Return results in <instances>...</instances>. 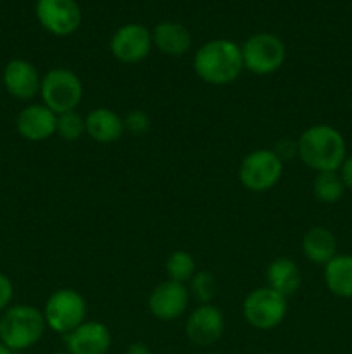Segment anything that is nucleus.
<instances>
[{
  "label": "nucleus",
  "mask_w": 352,
  "mask_h": 354,
  "mask_svg": "<svg viewBox=\"0 0 352 354\" xmlns=\"http://www.w3.org/2000/svg\"><path fill=\"white\" fill-rule=\"evenodd\" d=\"M14 297V283L6 273L0 272V313L7 310L12 303Z\"/></svg>",
  "instance_id": "26"
},
{
  "label": "nucleus",
  "mask_w": 352,
  "mask_h": 354,
  "mask_svg": "<svg viewBox=\"0 0 352 354\" xmlns=\"http://www.w3.org/2000/svg\"><path fill=\"white\" fill-rule=\"evenodd\" d=\"M297 158L316 173L338 171L347 158V144L337 128L324 123L313 124L297 138Z\"/></svg>",
  "instance_id": "1"
},
{
  "label": "nucleus",
  "mask_w": 352,
  "mask_h": 354,
  "mask_svg": "<svg viewBox=\"0 0 352 354\" xmlns=\"http://www.w3.org/2000/svg\"><path fill=\"white\" fill-rule=\"evenodd\" d=\"M164 268L168 280L179 283H188L190 279H192L197 272L195 258H193L188 251L178 249V251H173L171 254L168 256Z\"/></svg>",
  "instance_id": "22"
},
{
  "label": "nucleus",
  "mask_w": 352,
  "mask_h": 354,
  "mask_svg": "<svg viewBox=\"0 0 352 354\" xmlns=\"http://www.w3.org/2000/svg\"><path fill=\"white\" fill-rule=\"evenodd\" d=\"M244 69L240 45L228 38L206 41L193 54V71L207 85H231L240 78Z\"/></svg>",
  "instance_id": "2"
},
{
  "label": "nucleus",
  "mask_w": 352,
  "mask_h": 354,
  "mask_svg": "<svg viewBox=\"0 0 352 354\" xmlns=\"http://www.w3.org/2000/svg\"><path fill=\"white\" fill-rule=\"evenodd\" d=\"M124 133L141 137L150 130V116L141 109H131L123 118Z\"/></svg>",
  "instance_id": "25"
},
{
  "label": "nucleus",
  "mask_w": 352,
  "mask_h": 354,
  "mask_svg": "<svg viewBox=\"0 0 352 354\" xmlns=\"http://www.w3.org/2000/svg\"><path fill=\"white\" fill-rule=\"evenodd\" d=\"M207 354H219V353H207Z\"/></svg>",
  "instance_id": "33"
},
{
  "label": "nucleus",
  "mask_w": 352,
  "mask_h": 354,
  "mask_svg": "<svg viewBox=\"0 0 352 354\" xmlns=\"http://www.w3.org/2000/svg\"><path fill=\"white\" fill-rule=\"evenodd\" d=\"M69 354H107L113 346L109 327L102 322L85 320L79 327L62 337Z\"/></svg>",
  "instance_id": "13"
},
{
  "label": "nucleus",
  "mask_w": 352,
  "mask_h": 354,
  "mask_svg": "<svg viewBox=\"0 0 352 354\" xmlns=\"http://www.w3.org/2000/svg\"><path fill=\"white\" fill-rule=\"evenodd\" d=\"M2 82L7 93L23 102L40 95L41 75L37 66L26 59H12L7 62L2 73Z\"/></svg>",
  "instance_id": "14"
},
{
  "label": "nucleus",
  "mask_w": 352,
  "mask_h": 354,
  "mask_svg": "<svg viewBox=\"0 0 352 354\" xmlns=\"http://www.w3.org/2000/svg\"><path fill=\"white\" fill-rule=\"evenodd\" d=\"M41 311L47 328L64 337L86 320L88 306L86 299L78 290L62 287L47 297Z\"/></svg>",
  "instance_id": "7"
},
{
  "label": "nucleus",
  "mask_w": 352,
  "mask_h": 354,
  "mask_svg": "<svg viewBox=\"0 0 352 354\" xmlns=\"http://www.w3.org/2000/svg\"><path fill=\"white\" fill-rule=\"evenodd\" d=\"M224 327V315L216 304H199L186 317L185 335L199 348H211L221 341Z\"/></svg>",
  "instance_id": "11"
},
{
  "label": "nucleus",
  "mask_w": 352,
  "mask_h": 354,
  "mask_svg": "<svg viewBox=\"0 0 352 354\" xmlns=\"http://www.w3.org/2000/svg\"><path fill=\"white\" fill-rule=\"evenodd\" d=\"M35 16L54 37H69L81 26L83 12L76 0H37Z\"/></svg>",
  "instance_id": "9"
},
{
  "label": "nucleus",
  "mask_w": 352,
  "mask_h": 354,
  "mask_svg": "<svg viewBox=\"0 0 352 354\" xmlns=\"http://www.w3.org/2000/svg\"><path fill=\"white\" fill-rule=\"evenodd\" d=\"M55 135L66 142H76L85 133V116L76 111H68V113L57 114V127H55Z\"/></svg>",
  "instance_id": "24"
},
{
  "label": "nucleus",
  "mask_w": 352,
  "mask_h": 354,
  "mask_svg": "<svg viewBox=\"0 0 352 354\" xmlns=\"http://www.w3.org/2000/svg\"><path fill=\"white\" fill-rule=\"evenodd\" d=\"M283 166L273 149H254L240 161L238 180L251 192H268L282 180Z\"/></svg>",
  "instance_id": "8"
},
{
  "label": "nucleus",
  "mask_w": 352,
  "mask_h": 354,
  "mask_svg": "<svg viewBox=\"0 0 352 354\" xmlns=\"http://www.w3.org/2000/svg\"><path fill=\"white\" fill-rule=\"evenodd\" d=\"M300 283H302V273L292 258L280 256L273 259L266 268V286L285 296L286 299L300 289Z\"/></svg>",
  "instance_id": "18"
},
{
  "label": "nucleus",
  "mask_w": 352,
  "mask_h": 354,
  "mask_svg": "<svg viewBox=\"0 0 352 354\" xmlns=\"http://www.w3.org/2000/svg\"><path fill=\"white\" fill-rule=\"evenodd\" d=\"M351 111H352V99H351Z\"/></svg>",
  "instance_id": "34"
},
{
  "label": "nucleus",
  "mask_w": 352,
  "mask_h": 354,
  "mask_svg": "<svg viewBox=\"0 0 352 354\" xmlns=\"http://www.w3.org/2000/svg\"><path fill=\"white\" fill-rule=\"evenodd\" d=\"M0 354H14V353L10 351V349L7 348V346H3L2 342H0Z\"/></svg>",
  "instance_id": "30"
},
{
  "label": "nucleus",
  "mask_w": 352,
  "mask_h": 354,
  "mask_svg": "<svg viewBox=\"0 0 352 354\" xmlns=\"http://www.w3.org/2000/svg\"><path fill=\"white\" fill-rule=\"evenodd\" d=\"M345 185L342 182L338 171L316 173V178L313 182V194L320 203L335 204L344 197Z\"/></svg>",
  "instance_id": "21"
},
{
  "label": "nucleus",
  "mask_w": 352,
  "mask_h": 354,
  "mask_svg": "<svg viewBox=\"0 0 352 354\" xmlns=\"http://www.w3.org/2000/svg\"><path fill=\"white\" fill-rule=\"evenodd\" d=\"M338 175H340L345 189L352 190V156H347V158H345L344 165L338 169Z\"/></svg>",
  "instance_id": "28"
},
{
  "label": "nucleus",
  "mask_w": 352,
  "mask_h": 354,
  "mask_svg": "<svg viewBox=\"0 0 352 354\" xmlns=\"http://www.w3.org/2000/svg\"><path fill=\"white\" fill-rule=\"evenodd\" d=\"M85 133L97 144H113L124 133L123 118L109 107H95L85 116Z\"/></svg>",
  "instance_id": "17"
},
{
  "label": "nucleus",
  "mask_w": 352,
  "mask_h": 354,
  "mask_svg": "<svg viewBox=\"0 0 352 354\" xmlns=\"http://www.w3.org/2000/svg\"><path fill=\"white\" fill-rule=\"evenodd\" d=\"M124 354H152V351L145 342L137 341V342H131V344L128 346Z\"/></svg>",
  "instance_id": "29"
},
{
  "label": "nucleus",
  "mask_w": 352,
  "mask_h": 354,
  "mask_svg": "<svg viewBox=\"0 0 352 354\" xmlns=\"http://www.w3.org/2000/svg\"><path fill=\"white\" fill-rule=\"evenodd\" d=\"M190 292L186 283L164 280L148 294L147 306L152 317L159 322H175L186 313Z\"/></svg>",
  "instance_id": "12"
},
{
  "label": "nucleus",
  "mask_w": 352,
  "mask_h": 354,
  "mask_svg": "<svg viewBox=\"0 0 352 354\" xmlns=\"http://www.w3.org/2000/svg\"><path fill=\"white\" fill-rule=\"evenodd\" d=\"M57 114L45 104H30L16 118V130L28 142H43L55 135Z\"/></svg>",
  "instance_id": "15"
},
{
  "label": "nucleus",
  "mask_w": 352,
  "mask_h": 354,
  "mask_svg": "<svg viewBox=\"0 0 352 354\" xmlns=\"http://www.w3.org/2000/svg\"><path fill=\"white\" fill-rule=\"evenodd\" d=\"M324 286L340 299H352V254H337L323 266Z\"/></svg>",
  "instance_id": "20"
},
{
  "label": "nucleus",
  "mask_w": 352,
  "mask_h": 354,
  "mask_svg": "<svg viewBox=\"0 0 352 354\" xmlns=\"http://www.w3.org/2000/svg\"><path fill=\"white\" fill-rule=\"evenodd\" d=\"M47 330L43 311L31 304H14L0 317V342L12 353L26 351L41 341Z\"/></svg>",
  "instance_id": "3"
},
{
  "label": "nucleus",
  "mask_w": 352,
  "mask_h": 354,
  "mask_svg": "<svg viewBox=\"0 0 352 354\" xmlns=\"http://www.w3.org/2000/svg\"><path fill=\"white\" fill-rule=\"evenodd\" d=\"M190 292V299H195L199 304H213L217 296L216 277L207 270H197L195 275L186 283Z\"/></svg>",
  "instance_id": "23"
},
{
  "label": "nucleus",
  "mask_w": 352,
  "mask_h": 354,
  "mask_svg": "<svg viewBox=\"0 0 352 354\" xmlns=\"http://www.w3.org/2000/svg\"><path fill=\"white\" fill-rule=\"evenodd\" d=\"M289 313V299L268 286L252 289L242 301L244 320L255 330L268 332L283 324Z\"/></svg>",
  "instance_id": "6"
},
{
  "label": "nucleus",
  "mask_w": 352,
  "mask_h": 354,
  "mask_svg": "<svg viewBox=\"0 0 352 354\" xmlns=\"http://www.w3.org/2000/svg\"><path fill=\"white\" fill-rule=\"evenodd\" d=\"M150 31L154 47L169 57H183L192 47V33L182 23L161 21Z\"/></svg>",
  "instance_id": "16"
},
{
  "label": "nucleus",
  "mask_w": 352,
  "mask_h": 354,
  "mask_svg": "<svg viewBox=\"0 0 352 354\" xmlns=\"http://www.w3.org/2000/svg\"><path fill=\"white\" fill-rule=\"evenodd\" d=\"M244 68L257 76L278 71L286 61V45L278 35L261 31L254 33L240 45Z\"/></svg>",
  "instance_id": "5"
},
{
  "label": "nucleus",
  "mask_w": 352,
  "mask_h": 354,
  "mask_svg": "<svg viewBox=\"0 0 352 354\" xmlns=\"http://www.w3.org/2000/svg\"><path fill=\"white\" fill-rule=\"evenodd\" d=\"M152 31L145 24L126 23L117 28L109 41V50L121 64H138L150 54Z\"/></svg>",
  "instance_id": "10"
},
{
  "label": "nucleus",
  "mask_w": 352,
  "mask_h": 354,
  "mask_svg": "<svg viewBox=\"0 0 352 354\" xmlns=\"http://www.w3.org/2000/svg\"><path fill=\"white\" fill-rule=\"evenodd\" d=\"M302 252L307 261L324 266L337 256V239L326 227H311L302 237Z\"/></svg>",
  "instance_id": "19"
},
{
  "label": "nucleus",
  "mask_w": 352,
  "mask_h": 354,
  "mask_svg": "<svg viewBox=\"0 0 352 354\" xmlns=\"http://www.w3.org/2000/svg\"><path fill=\"white\" fill-rule=\"evenodd\" d=\"M273 152L282 159L283 162L289 161V159L297 158V140H290V138H282L275 144Z\"/></svg>",
  "instance_id": "27"
},
{
  "label": "nucleus",
  "mask_w": 352,
  "mask_h": 354,
  "mask_svg": "<svg viewBox=\"0 0 352 354\" xmlns=\"http://www.w3.org/2000/svg\"><path fill=\"white\" fill-rule=\"evenodd\" d=\"M52 354H69V353L66 351V349H61V351H55V353H52Z\"/></svg>",
  "instance_id": "31"
},
{
  "label": "nucleus",
  "mask_w": 352,
  "mask_h": 354,
  "mask_svg": "<svg viewBox=\"0 0 352 354\" xmlns=\"http://www.w3.org/2000/svg\"><path fill=\"white\" fill-rule=\"evenodd\" d=\"M264 354H276V353H273V351H268V353H264Z\"/></svg>",
  "instance_id": "32"
},
{
  "label": "nucleus",
  "mask_w": 352,
  "mask_h": 354,
  "mask_svg": "<svg viewBox=\"0 0 352 354\" xmlns=\"http://www.w3.org/2000/svg\"><path fill=\"white\" fill-rule=\"evenodd\" d=\"M83 82L72 69L52 68L41 76V104L55 114L76 111L83 100Z\"/></svg>",
  "instance_id": "4"
}]
</instances>
